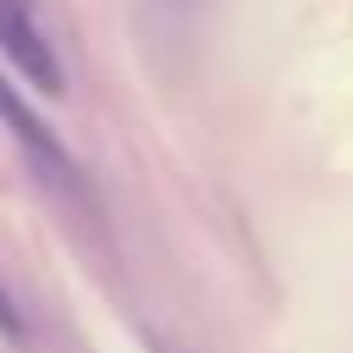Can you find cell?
I'll return each instance as SVG.
<instances>
[{
  "label": "cell",
  "instance_id": "cell-3",
  "mask_svg": "<svg viewBox=\"0 0 353 353\" xmlns=\"http://www.w3.org/2000/svg\"><path fill=\"white\" fill-rule=\"evenodd\" d=\"M0 336H11V342H22V336H28V325H22V314H17L11 292H6V281H0Z\"/></svg>",
  "mask_w": 353,
  "mask_h": 353
},
{
  "label": "cell",
  "instance_id": "cell-1",
  "mask_svg": "<svg viewBox=\"0 0 353 353\" xmlns=\"http://www.w3.org/2000/svg\"><path fill=\"white\" fill-rule=\"evenodd\" d=\"M0 55L39 88V94H66V72L55 44L44 39V28L33 22L28 0H0Z\"/></svg>",
  "mask_w": 353,
  "mask_h": 353
},
{
  "label": "cell",
  "instance_id": "cell-2",
  "mask_svg": "<svg viewBox=\"0 0 353 353\" xmlns=\"http://www.w3.org/2000/svg\"><path fill=\"white\" fill-rule=\"evenodd\" d=\"M0 121L17 132V143H22L39 165H50L55 176H72V154L61 149V138L50 132V121H44V116L22 99V88H17L11 77H0Z\"/></svg>",
  "mask_w": 353,
  "mask_h": 353
}]
</instances>
